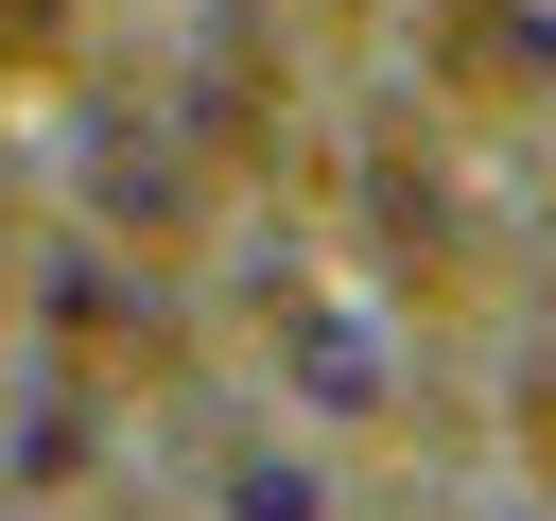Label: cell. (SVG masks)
<instances>
[{"label": "cell", "instance_id": "1", "mask_svg": "<svg viewBox=\"0 0 556 521\" xmlns=\"http://www.w3.org/2000/svg\"><path fill=\"white\" fill-rule=\"evenodd\" d=\"M330 452H348V434L261 382V399H208V417L174 434V504H191V521H348V469H330Z\"/></svg>", "mask_w": 556, "mask_h": 521}, {"label": "cell", "instance_id": "2", "mask_svg": "<svg viewBox=\"0 0 556 521\" xmlns=\"http://www.w3.org/2000/svg\"><path fill=\"white\" fill-rule=\"evenodd\" d=\"M261 365H278V399H295V417H330V434H382V417L417 399L400 313H382V295H348V278H278V295H261Z\"/></svg>", "mask_w": 556, "mask_h": 521}, {"label": "cell", "instance_id": "3", "mask_svg": "<svg viewBox=\"0 0 556 521\" xmlns=\"http://www.w3.org/2000/svg\"><path fill=\"white\" fill-rule=\"evenodd\" d=\"M469 87H556V0H469Z\"/></svg>", "mask_w": 556, "mask_h": 521}]
</instances>
